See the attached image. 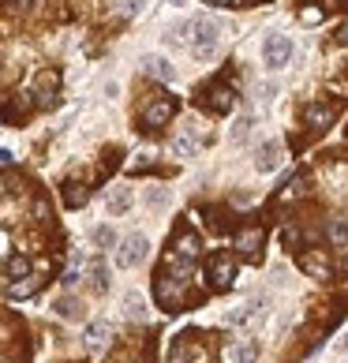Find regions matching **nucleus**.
<instances>
[{
  "instance_id": "23",
  "label": "nucleus",
  "mask_w": 348,
  "mask_h": 363,
  "mask_svg": "<svg viewBox=\"0 0 348 363\" xmlns=\"http://www.w3.org/2000/svg\"><path fill=\"white\" fill-rule=\"evenodd\" d=\"M38 285H42V281H38L34 274L23 277V281H11V285H8V300H26V296L38 292Z\"/></svg>"
},
{
  "instance_id": "11",
  "label": "nucleus",
  "mask_w": 348,
  "mask_h": 363,
  "mask_svg": "<svg viewBox=\"0 0 348 363\" xmlns=\"http://www.w3.org/2000/svg\"><path fill=\"white\" fill-rule=\"evenodd\" d=\"M300 266H303V274H307V277H315V281H330V259H326V255L307 251L303 259H300Z\"/></svg>"
},
{
  "instance_id": "10",
  "label": "nucleus",
  "mask_w": 348,
  "mask_h": 363,
  "mask_svg": "<svg viewBox=\"0 0 348 363\" xmlns=\"http://www.w3.org/2000/svg\"><path fill=\"white\" fill-rule=\"evenodd\" d=\"M172 113H176V105H172L169 98L162 101H154V105H146V113H142V128H162L172 120Z\"/></svg>"
},
{
  "instance_id": "9",
  "label": "nucleus",
  "mask_w": 348,
  "mask_h": 363,
  "mask_svg": "<svg viewBox=\"0 0 348 363\" xmlns=\"http://www.w3.org/2000/svg\"><path fill=\"white\" fill-rule=\"evenodd\" d=\"M157 300H162L165 307H176L184 300V281L162 270V274H157Z\"/></svg>"
},
{
  "instance_id": "4",
  "label": "nucleus",
  "mask_w": 348,
  "mask_h": 363,
  "mask_svg": "<svg viewBox=\"0 0 348 363\" xmlns=\"http://www.w3.org/2000/svg\"><path fill=\"white\" fill-rule=\"evenodd\" d=\"M206 274H210L213 289H229L236 281V262L229 259V255H210V259H206Z\"/></svg>"
},
{
  "instance_id": "20",
  "label": "nucleus",
  "mask_w": 348,
  "mask_h": 363,
  "mask_svg": "<svg viewBox=\"0 0 348 363\" xmlns=\"http://www.w3.org/2000/svg\"><path fill=\"white\" fill-rule=\"evenodd\" d=\"M191 34H195V19H184V23H176V26H169V30H165V42L169 45H187V42H191Z\"/></svg>"
},
{
  "instance_id": "2",
  "label": "nucleus",
  "mask_w": 348,
  "mask_h": 363,
  "mask_svg": "<svg viewBox=\"0 0 348 363\" xmlns=\"http://www.w3.org/2000/svg\"><path fill=\"white\" fill-rule=\"evenodd\" d=\"M146 255H150V240L142 233H131V236L120 240V247H116V266L120 270H135Z\"/></svg>"
},
{
  "instance_id": "31",
  "label": "nucleus",
  "mask_w": 348,
  "mask_h": 363,
  "mask_svg": "<svg viewBox=\"0 0 348 363\" xmlns=\"http://www.w3.org/2000/svg\"><path fill=\"white\" fill-rule=\"evenodd\" d=\"M146 8V0H120V16H139Z\"/></svg>"
},
{
  "instance_id": "17",
  "label": "nucleus",
  "mask_w": 348,
  "mask_h": 363,
  "mask_svg": "<svg viewBox=\"0 0 348 363\" xmlns=\"http://www.w3.org/2000/svg\"><path fill=\"white\" fill-rule=\"evenodd\" d=\"M124 315H128V318H135V322H146V318H150V307H146V300H142L135 289L124 292Z\"/></svg>"
},
{
  "instance_id": "19",
  "label": "nucleus",
  "mask_w": 348,
  "mask_h": 363,
  "mask_svg": "<svg viewBox=\"0 0 348 363\" xmlns=\"http://www.w3.org/2000/svg\"><path fill=\"white\" fill-rule=\"evenodd\" d=\"M52 98H57V75L52 72H45V75H38V90H34V101L42 105H52Z\"/></svg>"
},
{
  "instance_id": "42",
  "label": "nucleus",
  "mask_w": 348,
  "mask_h": 363,
  "mask_svg": "<svg viewBox=\"0 0 348 363\" xmlns=\"http://www.w3.org/2000/svg\"><path fill=\"white\" fill-rule=\"evenodd\" d=\"M247 4H255V0H247Z\"/></svg>"
},
{
  "instance_id": "6",
  "label": "nucleus",
  "mask_w": 348,
  "mask_h": 363,
  "mask_svg": "<svg viewBox=\"0 0 348 363\" xmlns=\"http://www.w3.org/2000/svg\"><path fill=\"white\" fill-rule=\"evenodd\" d=\"M288 57H292V42L285 34H270L266 38V45H262V60H266V68H285L288 64Z\"/></svg>"
},
{
  "instance_id": "14",
  "label": "nucleus",
  "mask_w": 348,
  "mask_h": 363,
  "mask_svg": "<svg viewBox=\"0 0 348 363\" xmlns=\"http://www.w3.org/2000/svg\"><path fill=\"white\" fill-rule=\"evenodd\" d=\"M105 341H109V322H105V318L90 322L86 333H83V345L90 348V352H98V348H105Z\"/></svg>"
},
{
  "instance_id": "8",
  "label": "nucleus",
  "mask_w": 348,
  "mask_h": 363,
  "mask_svg": "<svg viewBox=\"0 0 348 363\" xmlns=\"http://www.w3.org/2000/svg\"><path fill=\"white\" fill-rule=\"evenodd\" d=\"M139 72H142V75H150V79H162V83H172V79H176V68H172V60L154 57V52L139 57Z\"/></svg>"
},
{
  "instance_id": "32",
  "label": "nucleus",
  "mask_w": 348,
  "mask_h": 363,
  "mask_svg": "<svg viewBox=\"0 0 348 363\" xmlns=\"http://www.w3.org/2000/svg\"><path fill=\"white\" fill-rule=\"evenodd\" d=\"M300 23H303V26H315V23H322V11H318L315 4H311V8H303V11H300Z\"/></svg>"
},
{
  "instance_id": "22",
  "label": "nucleus",
  "mask_w": 348,
  "mask_h": 363,
  "mask_svg": "<svg viewBox=\"0 0 348 363\" xmlns=\"http://www.w3.org/2000/svg\"><path fill=\"white\" fill-rule=\"evenodd\" d=\"M191 359H203V348H195L191 341H176L169 352V363H191Z\"/></svg>"
},
{
  "instance_id": "26",
  "label": "nucleus",
  "mask_w": 348,
  "mask_h": 363,
  "mask_svg": "<svg viewBox=\"0 0 348 363\" xmlns=\"http://www.w3.org/2000/svg\"><path fill=\"white\" fill-rule=\"evenodd\" d=\"M303 191H307V177H292V184H285V187L277 191V199H281V203H288V199H296V195H303Z\"/></svg>"
},
{
  "instance_id": "35",
  "label": "nucleus",
  "mask_w": 348,
  "mask_h": 363,
  "mask_svg": "<svg viewBox=\"0 0 348 363\" xmlns=\"http://www.w3.org/2000/svg\"><path fill=\"white\" fill-rule=\"evenodd\" d=\"M281 240H285V244H300V228H285Z\"/></svg>"
},
{
  "instance_id": "18",
  "label": "nucleus",
  "mask_w": 348,
  "mask_h": 363,
  "mask_svg": "<svg viewBox=\"0 0 348 363\" xmlns=\"http://www.w3.org/2000/svg\"><path fill=\"white\" fill-rule=\"evenodd\" d=\"M198 251H203L198 236H195V233H187V228H180V233H176V255L191 262V259H198Z\"/></svg>"
},
{
  "instance_id": "13",
  "label": "nucleus",
  "mask_w": 348,
  "mask_h": 363,
  "mask_svg": "<svg viewBox=\"0 0 348 363\" xmlns=\"http://www.w3.org/2000/svg\"><path fill=\"white\" fill-rule=\"evenodd\" d=\"M277 165H281V143H274V139H270V143H262V146H259L255 169H259V172H274Z\"/></svg>"
},
{
  "instance_id": "27",
  "label": "nucleus",
  "mask_w": 348,
  "mask_h": 363,
  "mask_svg": "<svg viewBox=\"0 0 348 363\" xmlns=\"http://www.w3.org/2000/svg\"><path fill=\"white\" fill-rule=\"evenodd\" d=\"M94 244H98L101 251H109V247H116V233L109 225H98V228H94Z\"/></svg>"
},
{
  "instance_id": "12",
  "label": "nucleus",
  "mask_w": 348,
  "mask_h": 363,
  "mask_svg": "<svg viewBox=\"0 0 348 363\" xmlns=\"http://www.w3.org/2000/svg\"><path fill=\"white\" fill-rule=\"evenodd\" d=\"M225 359L229 363H259V345L255 341H232L225 348Z\"/></svg>"
},
{
  "instance_id": "37",
  "label": "nucleus",
  "mask_w": 348,
  "mask_h": 363,
  "mask_svg": "<svg viewBox=\"0 0 348 363\" xmlns=\"http://www.w3.org/2000/svg\"><path fill=\"white\" fill-rule=\"evenodd\" d=\"M333 352H337V356H344V352H348V330H344V337H341L337 345H333Z\"/></svg>"
},
{
  "instance_id": "21",
  "label": "nucleus",
  "mask_w": 348,
  "mask_h": 363,
  "mask_svg": "<svg viewBox=\"0 0 348 363\" xmlns=\"http://www.w3.org/2000/svg\"><path fill=\"white\" fill-rule=\"evenodd\" d=\"M128 206H131V191H128V187H116V191L105 199V213H109V218H120Z\"/></svg>"
},
{
  "instance_id": "39",
  "label": "nucleus",
  "mask_w": 348,
  "mask_h": 363,
  "mask_svg": "<svg viewBox=\"0 0 348 363\" xmlns=\"http://www.w3.org/2000/svg\"><path fill=\"white\" fill-rule=\"evenodd\" d=\"M341 270L348 274V247H341Z\"/></svg>"
},
{
  "instance_id": "25",
  "label": "nucleus",
  "mask_w": 348,
  "mask_h": 363,
  "mask_svg": "<svg viewBox=\"0 0 348 363\" xmlns=\"http://www.w3.org/2000/svg\"><path fill=\"white\" fill-rule=\"evenodd\" d=\"M4 270H8V285H11V281H23V277H30V262H26V259H4Z\"/></svg>"
},
{
  "instance_id": "15",
  "label": "nucleus",
  "mask_w": 348,
  "mask_h": 363,
  "mask_svg": "<svg viewBox=\"0 0 348 363\" xmlns=\"http://www.w3.org/2000/svg\"><path fill=\"white\" fill-rule=\"evenodd\" d=\"M251 128H255V116H251V113H240V116L232 120V128H229V143H232V146H244V143L251 139Z\"/></svg>"
},
{
  "instance_id": "34",
  "label": "nucleus",
  "mask_w": 348,
  "mask_h": 363,
  "mask_svg": "<svg viewBox=\"0 0 348 363\" xmlns=\"http://www.w3.org/2000/svg\"><path fill=\"white\" fill-rule=\"evenodd\" d=\"M57 311H60L64 318H72V315H75V303H72V300H60V303H57Z\"/></svg>"
},
{
  "instance_id": "3",
  "label": "nucleus",
  "mask_w": 348,
  "mask_h": 363,
  "mask_svg": "<svg viewBox=\"0 0 348 363\" xmlns=\"http://www.w3.org/2000/svg\"><path fill=\"white\" fill-rule=\"evenodd\" d=\"M232 247H236L240 259H251V262H255L259 255H262V228H259V225L240 228V233L232 236Z\"/></svg>"
},
{
  "instance_id": "24",
  "label": "nucleus",
  "mask_w": 348,
  "mask_h": 363,
  "mask_svg": "<svg viewBox=\"0 0 348 363\" xmlns=\"http://www.w3.org/2000/svg\"><path fill=\"white\" fill-rule=\"evenodd\" d=\"M86 199H90V191H86L83 184H68V187H64V203H68L72 210L75 206H86Z\"/></svg>"
},
{
  "instance_id": "5",
  "label": "nucleus",
  "mask_w": 348,
  "mask_h": 363,
  "mask_svg": "<svg viewBox=\"0 0 348 363\" xmlns=\"http://www.w3.org/2000/svg\"><path fill=\"white\" fill-rule=\"evenodd\" d=\"M266 303H270L266 296H247L244 303L232 307V311L225 315V326H247V322H255V318L266 311Z\"/></svg>"
},
{
  "instance_id": "40",
  "label": "nucleus",
  "mask_w": 348,
  "mask_h": 363,
  "mask_svg": "<svg viewBox=\"0 0 348 363\" xmlns=\"http://www.w3.org/2000/svg\"><path fill=\"white\" fill-rule=\"evenodd\" d=\"M11 8H30V0H8Z\"/></svg>"
},
{
  "instance_id": "36",
  "label": "nucleus",
  "mask_w": 348,
  "mask_h": 363,
  "mask_svg": "<svg viewBox=\"0 0 348 363\" xmlns=\"http://www.w3.org/2000/svg\"><path fill=\"white\" fill-rule=\"evenodd\" d=\"M262 101H274V94H277V83H262Z\"/></svg>"
},
{
  "instance_id": "41",
  "label": "nucleus",
  "mask_w": 348,
  "mask_h": 363,
  "mask_svg": "<svg viewBox=\"0 0 348 363\" xmlns=\"http://www.w3.org/2000/svg\"><path fill=\"white\" fill-rule=\"evenodd\" d=\"M206 4H213V8H229V0H206Z\"/></svg>"
},
{
  "instance_id": "33",
  "label": "nucleus",
  "mask_w": 348,
  "mask_h": 363,
  "mask_svg": "<svg viewBox=\"0 0 348 363\" xmlns=\"http://www.w3.org/2000/svg\"><path fill=\"white\" fill-rule=\"evenodd\" d=\"M154 165V154H139V161H131V172L135 169H150Z\"/></svg>"
},
{
  "instance_id": "16",
  "label": "nucleus",
  "mask_w": 348,
  "mask_h": 363,
  "mask_svg": "<svg viewBox=\"0 0 348 363\" xmlns=\"http://www.w3.org/2000/svg\"><path fill=\"white\" fill-rule=\"evenodd\" d=\"M206 105H210L213 113H229L232 105H236V98H232L229 86H210V90H206Z\"/></svg>"
},
{
  "instance_id": "38",
  "label": "nucleus",
  "mask_w": 348,
  "mask_h": 363,
  "mask_svg": "<svg viewBox=\"0 0 348 363\" xmlns=\"http://www.w3.org/2000/svg\"><path fill=\"white\" fill-rule=\"evenodd\" d=\"M337 42H341V45H348V23H344L341 30H337Z\"/></svg>"
},
{
  "instance_id": "1",
  "label": "nucleus",
  "mask_w": 348,
  "mask_h": 363,
  "mask_svg": "<svg viewBox=\"0 0 348 363\" xmlns=\"http://www.w3.org/2000/svg\"><path fill=\"white\" fill-rule=\"evenodd\" d=\"M218 34H221V23L218 19H210V16L195 19V45H191L195 60L210 64L213 57H218Z\"/></svg>"
},
{
  "instance_id": "29",
  "label": "nucleus",
  "mask_w": 348,
  "mask_h": 363,
  "mask_svg": "<svg viewBox=\"0 0 348 363\" xmlns=\"http://www.w3.org/2000/svg\"><path fill=\"white\" fill-rule=\"evenodd\" d=\"M172 150H176L180 157H195V154H198V146H195V139H187V135H180L176 143H172Z\"/></svg>"
},
{
  "instance_id": "28",
  "label": "nucleus",
  "mask_w": 348,
  "mask_h": 363,
  "mask_svg": "<svg viewBox=\"0 0 348 363\" xmlns=\"http://www.w3.org/2000/svg\"><path fill=\"white\" fill-rule=\"evenodd\" d=\"M326 236H330L337 247H348V225H344V221H330V225H326Z\"/></svg>"
},
{
  "instance_id": "7",
  "label": "nucleus",
  "mask_w": 348,
  "mask_h": 363,
  "mask_svg": "<svg viewBox=\"0 0 348 363\" xmlns=\"http://www.w3.org/2000/svg\"><path fill=\"white\" fill-rule=\"evenodd\" d=\"M333 120H337V109H333L330 101H311V105H303V124H307V128L322 131V128L333 124Z\"/></svg>"
},
{
  "instance_id": "30",
  "label": "nucleus",
  "mask_w": 348,
  "mask_h": 363,
  "mask_svg": "<svg viewBox=\"0 0 348 363\" xmlns=\"http://www.w3.org/2000/svg\"><path fill=\"white\" fill-rule=\"evenodd\" d=\"M146 203H150L154 210H162V206H169V195L162 191V187H150V191H146Z\"/></svg>"
}]
</instances>
